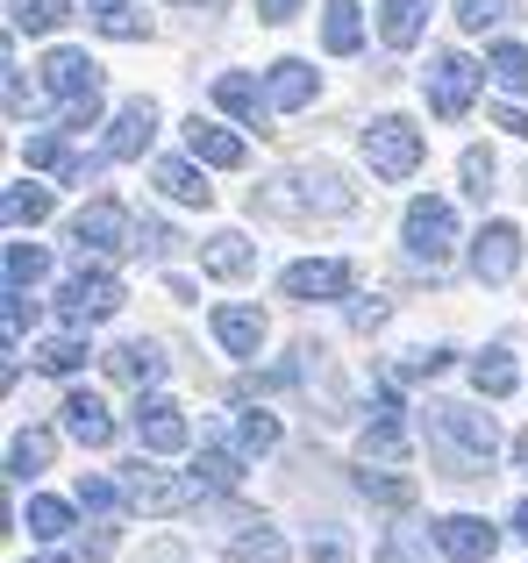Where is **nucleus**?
I'll use <instances>...</instances> for the list:
<instances>
[{
    "instance_id": "1",
    "label": "nucleus",
    "mask_w": 528,
    "mask_h": 563,
    "mask_svg": "<svg viewBox=\"0 0 528 563\" xmlns=\"http://www.w3.org/2000/svg\"><path fill=\"white\" fill-rule=\"evenodd\" d=\"M429 450L450 464V478H493V456H501V428L493 413L458 407V399H429Z\"/></svg>"
},
{
    "instance_id": "2",
    "label": "nucleus",
    "mask_w": 528,
    "mask_h": 563,
    "mask_svg": "<svg viewBox=\"0 0 528 563\" xmlns=\"http://www.w3.org/2000/svg\"><path fill=\"white\" fill-rule=\"evenodd\" d=\"M251 207H264V214H286V221H307V214H350L358 207V192L343 186V172L336 165H293L278 172V179L251 186Z\"/></svg>"
},
{
    "instance_id": "3",
    "label": "nucleus",
    "mask_w": 528,
    "mask_h": 563,
    "mask_svg": "<svg viewBox=\"0 0 528 563\" xmlns=\"http://www.w3.org/2000/svg\"><path fill=\"white\" fill-rule=\"evenodd\" d=\"M36 71H43V93L57 100V122L65 129H94L100 122V65L79 51V43H57Z\"/></svg>"
},
{
    "instance_id": "4",
    "label": "nucleus",
    "mask_w": 528,
    "mask_h": 563,
    "mask_svg": "<svg viewBox=\"0 0 528 563\" xmlns=\"http://www.w3.org/2000/svg\"><path fill=\"white\" fill-rule=\"evenodd\" d=\"M358 143H364L372 179H386V186H407L421 172V157H429V143H421V129L407 122V114H372V122L358 129Z\"/></svg>"
},
{
    "instance_id": "5",
    "label": "nucleus",
    "mask_w": 528,
    "mask_h": 563,
    "mask_svg": "<svg viewBox=\"0 0 528 563\" xmlns=\"http://www.w3.org/2000/svg\"><path fill=\"white\" fill-rule=\"evenodd\" d=\"M400 243H407V257L415 264H450V250H458V207L443 200V192H421V200H407V214H400Z\"/></svg>"
},
{
    "instance_id": "6",
    "label": "nucleus",
    "mask_w": 528,
    "mask_h": 563,
    "mask_svg": "<svg viewBox=\"0 0 528 563\" xmlns=\"http://www.w3.org/2000/svg\"><path fill=\"white\" fill-rule=\"evenodd\" d=\"M479 79H486V65H472L464 51H429V71H421L429 114H436V122H464V114H472Z\"/></svg>"
},
{
    "instance_id": "7",
    "label": "nucleus",
    "mask_w": 528,
    "mask_h": 563,
    "mask_svg": "<svg viewBox=\"0 0 528 563\" xmlns=\"http://www.w3.org/2000/svg\"><path fill=\"white\" fill-rule=\"evenodd\" d=\"M57 314H65V329H94V321L122 314V278H114L108 264H79V272L57 286Z\"/></svg>"
},
{
    "instance_id": "8",
    "label": "nucleus",
    "mask_w": 528,
    "mask_h": 563,
    "mask_svg": "<svg viewBox=\"0 0 528 563\" xmlns=\"http://www.w3.org/2000/svg\"><path fill=\"white\" fill-rule=\"evenodd\" d=\"M72 250L79 257H114V250H136V221L122 200H86L72 214Z\"/></svg>"
},
{
    "instance_id": "9",
    "label": "nucleus",
    "mask_w": 528,
    "mask_h": 563,
    "mask_svg": "<svg viewBox=\"0 0 528 563\" xmlns=\"http://www.w3.org/2000/svg\"><path fill=\"white\" fill-rule=\"evenodd\" d=\"M129 428H136L143 456H179L186 442H194V428H186V407H172V399H157V393H136V407H129Z\"/></svg>"
},
{
    "instance_id": "10",
    "label": "nucleus",
    "mask_w": 528,
    "mask_h": 563,
    "mask_svg": "<svg viewBox=\"0 0 528 563\" xmlns=\"http://www.w3.org/2000/svg\"><path fill=\"white\" fill-rule=\"evenodd\" d=\"M129 507H143V514H179V507H194L200 499V485H194V471H186V478H172V471H157V464H129Z\"/></svg>"
},
{
    "instance_id": "11",
    "label": "nucleus",
    "mask_w": 528,
    "mask_h": 563,
    "mask_svg": "<svg viewBox=\"0 0 528 563\" xmlns=\"http://www.w3.org/2000/svg\"><path fill=\"white\" fill-rule=\"evenodd\" d=\"M515 272H521V229L515 221H486L472 235V278L479 286H507Z\"/></svg>"
},
{
    "instance_id": "12",
    "label": "nucleus",
    "mask_w": 528,
    "mask_h": 563,
    "mask_svg": "<svg viewBox=\"0 0 528 563\" xmlns=\"http://www.w3.org/2000/svg\"><path fill=\"white\" fill-rule=\"evenodd\" d=\"M151 136H157V100L151 93H143V100H122V108H114V122H108L100 157H108V165H129V157L151 151Z\"/></svg>"
},
{
    "instance_id": "13",
    "label": "nucleus",
    "mask_w": 528,
    "mask_h": 563,
    "mask_svg": "<svg viewBox=\"0 0 528 563\" xmlns=\"http://www.w3.org/2000/svg\"><path fill=\"white\" fill-rule=\"evenodd\" d=\"M286 300H350V264L343 257H300L278 272Z\"/></svg>"
},
{
    "instance_id": "14",
    "label": "nucleus",
    "mask_w": 528,
    "mask_h": 563,
    "mask_svg": "<svg viewBox=\"0 0 528 563\" xmlns=\"http://www.w3.org/2000/svg\"><path fill=\"white\" fill-rule=\"evenodd\" d=\"M429 536H436V550L450 563H486L501 550V528L479 521V514H443V521H429Z\"/></svg>"
},
{
    "instance_id": "15",
    "label": "nucleus",
    "mask_w": 528,
    "mask_h": 563,
    "mask_svg": "<svg viewBox=\"0 0 528 563\" xmlns=\"http://www.w3.org/2000/svg\"><path fill=\"white\" fill-rule=\"evenodd\" d=\"M400 385H378V393H372V421H364V456H386V464H400V456H407V421H400Z\"/></svg>"
},
{
    "instance_id": "16",
    "label": "nucleus",
    "mask_w": 528,
    "mask_h": 563,
    "mask_svg": "<svg viewBox=\"0 0 528 563\" xmlns=\"http://www.w3.org/2000/svg\"><path fill=\"white\" fill-rule=\"evenodd\" d=\"M208 329H215V343H222L237 364H251L257 350H264V314H257V307H243V300H222L208 314Z\"/></svg>"
},
{
    "instance_id": "17",
    "label": "nucleus",
    "mask_w": 528,
    "mask_h": 563,
    "mask_svg": "<svg viewBox=\"0 0 528 563\" xmlns=\"http://www.w3.org/2000/svg\"><path fill=\"white\" fill-rule=\"evenodd\" d=\"M186 151H194L208 172H243V165H251L243 136H237V129H222V122H208V114H194V122H186Z\"/></svg>"
},
{
    "instance_id": "18",
    "label": "nucleus",
    "mask_w": 528,
    "mask_h": 563,
    "mask_svg": "<svg viewBox=\"0 0 528 563\" xmlns=\"http://www.w3.org/2000/svg\"><path fill=\"white\" fill-rule=\"evenodd\" d=\"M57 413H65V435L79 442V450H108L114 442V413L100 407V393H86V385H72Z\"/></svg>"
},
{
    "instance_id": "19",
    "label": "nucleus",
    "mask_w": 528,
    "mask_h": 563,
    "mask_svg": "<svg viewBox=\"0 0 528 563\" xmlns=\"http://www.w3.org/2000/svg\"><path fill=\"white\" fill-rule=\"evenodd\" d=\"M215 108L237 114L243 129H264V122H272V93H264L251 71H215Z\"/></svg>"
},
{
    "instance_id": "20",
    "label": "nucleus",
    "mask_w": 528,
    "mask_h": 563,
    "mask_svg": "<svg viewBox=\"0 0 528 563\" xmlns=\"http://www.w3.org/2000/svg\"><path fill=\"white\" fill-rule=\"evenodd\" d=\"M108 372L122 385H136V393H157V385H165V350H157L151 335H129V343L108 350Z\"/></svg>"
},
{
    "instance_id": "21",
    "label": "nucleus",
    "mask_w": 528,
    "mask_h": 563,
    "mask_svg": "<svg viewBox=\"0 0 528 563\" xmlns=\"http://www.w3.org/2000/svg\"><path fill=\"white\" fill-rule=\"evenodd\" d=\"M151 179L165 186V200H179V207H215L208 165H200L194 151H186V157H157V165H151Z\"/></svg>"
},
{
    "instance_id": "22",
    "label": "nucleus",
    "mask_w": 528,
    "mask_h": 563,
    "mask_svg": "<svg viewBox=\"0 0 528 563\" xmlns=\"http://www.w3.org/2000/svg\"><path fill=\"white\" fill-rule=\"evenodd\" d=\"M200 272L208 278H251L257 272V243L243 229H215L208 243H200Z\"/></svg>"
},
{
    "instance_id": "23",
    "label": "nucleus",
    "mask_w": 528,
    "mask_h": 563,
    "mask_svg": "<svg viewBox=\"0 0 528 563\" xmlns=\"http://www.w3.org/2000/svg\"><path fill=\"white\" fill-rule=\"evenodd\" d=\"M315 65H307V57H278L272 71H264V93H272V108L278 114H300L307 100H315Z\"/></svg>"
},
{
    "instance_id": "24",
    "label": "nucleus",
    "mask_w": 528,
    "mask_h": 563,
    "mask_svg": "<svg viewBox=\"0 0 528 563\" xmlns=\"http://www.w3.org/2000/svg\"><path fill=\"white\" fill-rule=\"evenodd\" d=\"M429 14H436V0H378V36H386V51H415Z\"/></svg>"
},
{
    "instance_id": "25",
    "label": "nucleus",
    "mask_w": 528,
    "mask_h": 563,
    "mask_svg": "<svg viewBox=\"0 0 528 563\" xmlns=\"http://www.w3.org/2000/svg\"><path fill=\"white\" fill-rule=\"evenodd\" d=\"M321 51H329V57H358L364 51V14H358V0H321Z\"/></svg>"
},
{
    "instance_id": "26",
    "label": "nucleus",
    "mask_w": 528,
    "mask_h": 563,
    "mask_svg": "<svg viewBox=\"0 0 528 563\" xmlns=\"http://www.w3.org/2000/svg\"><path fill=\"white\" fill-rule=\"evenodd\" d=\"M57 192L43 179H14L8 192H0V214H8V229H36V221H51Z\"/></svg>"
},
{
    "instance_id": "27",
    "label": "nucleus",
    "mask_w": 528,
    "mask_h": 563,
    "mask_svg": "<svg viewBox=\"0 0 528 563\" xmlns=\"http://www.w3.org/2000/svg\"><path fill=\"white\" fill-rule=\"evenodd\" d=\"M472 385H479L486 399H507V393L521 385V372H515V350H507V343L479 350V357H472Z\"/></svg>"
},
{
    "instance_id": "28",
    "label": "nucleus",
    "mask_w": 528,
    "mask_h": 563,
    "mask_svg": "<svg viewBox=\"0 0 528 563\" xmlns=\"http://www.w3.org/2000/svg\"><path fill=\"white\" fill-rule=\"evenodd\" d=\"M194 485H200V499L208 493H237L243 485V450H200L194 456Z\"/></svg>"
},
{
    "instance_id": "29",
    "label": "nucleus",
    "mask_w": 528,
    "mask_h": 563,
    "mask_svg": "<svg viewBox=\"0 0 528 563\" xmlns=\"http://www.w3.org/2000/svg\"><path fill=\"white\" fill-rule=\"evenodd\" d=\"M86 329H72V335H51V343H36V372H51V378H72V372H86Z\"/></svg>"
},
{
    "instance_id": "30",
    "label": "nucleus",
    "mask_w": 528,
    "mask_h": 563,
    "mask_svg": "<svg viewBox=\"0 0 528 563\" xmlns=\"http://www.w3.org/2000/svg\"><path fill=\"white\" fill-rule=\"evenodd\" d=\"M72 14V0H8V29L14 36H51Z\"/></svg>"
},
{
    "instance_id": "31",
    "label": "nucleus",
    "mask_w": 528,
    "mask_h": 563,
    "mask_svg": "<svg viewBox=\"0 0 528 563\" xmlns=\"http://www.w3.org/2000/svg\"><path fill=\"white\" fill-rule=\"evenodd\" d=\"M486 71L501 93H528V43H486Z\"/></svg>"
},
{
    "instance_id": "32",
    "label": "nucleus",
    "mask_w": 528,
    "mask_h": 563,
    "mask_svg": "<svg viewBox=\"0 0 528 563\" xmlns=\"http://www.w3.org/2000/svg\"><path fill=\"white\" fill-rule=\"evenodd\" d=\"M43 278H51V250H43V243H22V235H14V243H8V286L36 292Z\"/></svg>"
},
{
    "instance_id": "33",
    "label": "nucleus",
    "mask_w": 528,
    "mask_h": 563,
    "mask_svg": "<svg viewBox=\"0 0 528 563\" xmlns=\"http://www.w3.org/2000/svg\"><path fill=\"white\" fill-rule=\"evenodd\" d=\"M43 464H51V435H43V428H22V435L8 442V478H36Z\"/></svg>"
},
{
    "instance_id": "34",
    "label": "nucleus",
    "mask_w": 528,
    "mask_h": 563,
    "mask_svg": "<svg viewBox=\"0 0 528 563\" xmlns=\"http://www.w3.org/2000/svg\"><path fill=\"white\" fill-rule=\"evenodd\" d=\"M29 536H36V542H65L72 536V507L51 499V493H36V499H29Z\"/></svg>"
},
{
    "instance_id": "35",
    "label": "nucleus",
    "mask_w": 528,
    "mask_h": 563,
    "mask_svg": "<svg viewBox=\"0 0 528 563\" xmlns=\"http://www.w3.org/2000/svg\"><path fill=\"white\" fill-rule=\"evenodd\" d=\"M229 556H237V563H286V536L257 521V528H243V536L229 542Z\"/></svg>"
},
{
    "instance_id": "36",
    "label": "nucleus",
    "mask_w": 528,
    "mask_h": 563,
    "mask_svg": "<svg viewBox=\"0 0 528 563\" xmlns=\"http://www.w3.org/2000/svg\"><path fill=\"white\" fill-rule=\"evenodd\" d=\"M358 493L372 507H415V478H393V471H358Z\"/></svg>"
},
{
    "instance_id": "37",
    "label": "nucleus",
    "mask_w": 528,
    "mask_h": 563,
    "mask_svg": "<svg viewBox=\"0 0 528 563\" xmlns=\"http://www.w3.org/2000/svg\"><path fill=\"white\" fill-rule=\"evenodd\" d=\"M237 450L243 456H272L278 450V413H243V421H237Z\"/></svg>"
},
{
    "instance_id": "38",
    "label": "nucleus",
    "mask_w": 528,
    "mask_h": 563,
    "mask_svg": "<svg viewBox=\"0 0 528 563\" xmlns=\"http://www.w3.org/2000/svg\"><path fill=\"white\" fill-rule=\"evenodd\" d=\"M79 507L100 514V521H114V514L129 507V485H114V478H79Z\"/></svg>"
},
{
    "instance_id": "39",
    "label": "nucleus",
    "mask_w": 528,
    "mask_h": 563,
    "mask_svg": "<svg viewBox=\"0 0 528 563\" xmlns=\"http://www.w3.org/2000/svg\"><path fill=\"white\" fill-rule=\"evenodd\" d=\"M94 29H100V36H114V43H136V36H151V14H136V0H122V8L94 14Z\"/></svg>"
},
{
    "instance_id": "40",
    "label": "nucleus",
    "mask_w": 528,
    "mask_h": 563,
    "mask_svg": "<svg viewBox=\"0 0 528 563\" xmlns=\"http://www.w3.org/2000/svg\"><path fill=\"white\" fill-rule=\"evenodd\" d=\"M507 14H515V0H458V29L464 36H486V29H501Z\"/></svg>"
},
{
    "instance_id": "41",
    "label": "nucleus",
    "mask_w": 528,
    "mask_h": 563,
    "mask_svg": "<svg viewBox=\"0 0 528 563\" xmlns=\"http://www.w3.org/2000/svg\"><path fill=\"white\" fill-rule=\"evenodd\" d=\"M136 250H143V257H179V229L157 221V214H143L136 221Z\"/></svg>"
},
{
    "instance_id": "42",
    "label": "nucleus",
    "mask_w": 528,
    "mask_h": 563,
    "mask_svg": "<svg viewBox=\"0 0 528 563\" xmlns=\"http://www.w3.org/2000/svg\"><path fill=\"white\" fill-rule=\"evenodd\" d=\"M464 192H472V200H486L493 192V179H501V165H493V151H464Z\"/></svg>"
},
{
    "instance_id": "43",
    "label": "nucleus",
    "mask_w": 528,
    "mask_h": 563,
    "mask_svg": "<svg viewBox=\"0 0 528 563\" xmlns=\"http://www.w3.org/2000/svg\"><path fill=\"white\" fill-rule=\"evenodd\" d=\"M307 563H350V542L343 536H321L315 550H307Z\"/></svg>"
},
{
    "instance_id": "44",
    "label": "nucleus",
    "mask_w": 528,
    "mask_h": 563,
    "mask_svg": "<svg viewBox=\"0 0 528 563\" xmlns=\"http://www.w3.org/2000/svg\"><path fill=\"white\" fill-rule=\"evenodd\" d=\"M386 321V300H350V329H378Z\"/></svg>"
},
{
    "instance_id": "45",
    "label": "nucleus",
    "mask_w": 528,
    "mask_h": 563,
    "mask_svg": "<svg viewBox=\"0 0 528 563\" xmlns=\"http://www.w3.org/2000/svg\"><path fill=\"white\" fill-rule=\"evenodd\" d=\"M300 14V0H257V22H293Z\"/></svg>"
},
{
    "instance_id": "46",
    "label": "nucleus",
    "mask_w": 528,
    "mask_h": 563,
    "mask_svg": "<svg viewBox=\"0 0 528 563\" xmlns=\"http://www.w3.org/2000/svg\"><path fill=\"white\" fill-rule=\"evenodd\" d=\"M493 122H501L507 136H528V114H521V108H507V100H501V108H493Z\"/></svg>"
},
{
    "instance_id": "47",
    "label": "nucleus",
    "mask_w": 528,
    "mask_h": 563,
    "mask_svg": "<svg viewBox=\"0 0 528 563\" xmlns=\"http://www.w3.org/2000/svg\"><path fill=\"white\" fill-rule=\"evenodd\" d=\"M378 563H407V556H400V542H386V550H378Z\"/></svg>"
},
{
    "instance_id": "48",
    "label": "nucleus",
    "mask_w": 528,
    "mask_h": 563,
    "mask_svg": "<svg viewBox=\"0 0 528 563\" xmlns=\"http://www.w3.org/2000/svg\"><path fill=\"white\" fill-rule=\"evenodd\" d=\"M108 8H122V0H86V14H108Z\"/></svg>"
},
{
    "instance_id": "49",
    "label": "nucleus",
    "mask_w": 528,
    "mask_h": 563,
    "mask_svg": "<svg viewBox=\"0 0 528 563\" xmlns=\"http://www.w3.org/2000/svg\"><path fill=\"white\" fill-rule=\"evenodd\" d=\"M515 528H521V542H528V499H521V507H515Z\"/></svg>"
},
{
    "instance_id": "50",
    "label": "nucleus",
    "mask_w": 528,
    "mask_h": 563,
    "mask_svg": "<svg viewBox=\"0 0 528 563\" xmlns=\"http://www.w3.org/2000/svg\"><path fill=\"white\" fill-rule=\"evenodd\" d=\"M36 563H57V556H36Z\"/></svg>"
},
{
    "instance_id": "51",
    "label": "nucleus",
    "mask_w": 528,
    "mask_h": 563,
    "mask_svg": "<svg viewBox=\"0 0 528 563\" xmlns=\"http://www.w3.org/2000/svg\"><path fill=\"white\" fill-rule=\"evenodd\" d=\"M208 8H215V0H208Z\"/></svg>"
}]
</instances>
